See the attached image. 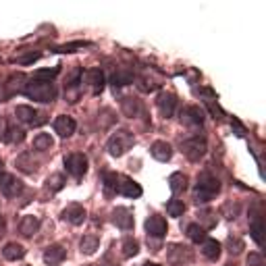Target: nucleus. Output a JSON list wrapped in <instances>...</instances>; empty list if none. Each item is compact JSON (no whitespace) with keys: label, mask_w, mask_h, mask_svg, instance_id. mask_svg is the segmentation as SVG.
Listing matches in <instances>:
<instances>
[{"label":"nucleus","mask_w":266,"mask_h":266,"mask_svg":"<svg viewBox=\"0 0 266 266\" xmlns=\"http://www.w3.org/2000/svg\"><path fill=\"white\" fill-rule=\"evenodd\" d=\"M113 223H115L119 229H123V231H131L135 221H133V215H131L129 208L119 206V208L113 210Z\"/></svg>","instance_id":"obj_12"},{"label":"nucleus","mask_w":266,"mask_h":266,"mask_svg":"<svg viewBox=\"0 0 266 266\" xmlns=\"http://www.w3.org/2000/svg\"><path fill=\"white\" fill-rule=\"evenodd\" d=\"M40 59V55H27V57H21V59H17V63L19 65H31Z\"/></svg>","instance_id":"obj_37"},{"label":"nucleus","mask_w":266,"mask_h":266,"mask_svg":"<svg viewBox=\"0 0 266 266\" xmlns=\"http://www.w3.org/2000/svg\"><path fill=\"white\" fill-rule=\"evenodd\" d=\"M204 119H206V113L200 109V106H187V109H183V113H181V121L185 125H202Z\"/></svg>","instance_id":"obj_14"},{"label":"nucleus","mask_w":266,"mask_h":266,"mask_svg":"<svg viewBox=\"0 0 266 266\" xmlns=\"http://www.w3.org/2000/svg\"><path fill=\"white\" fill-rule=\"evenodd\" d=\"M79 247H81V254L92 256V254H96V250L100 247V237H98V235H85V237L81 239Z\"/></svg>","instance_id":"obj_22"},{"label":"nucleus","mask_w":266,"mask_h":266,"mask_svg":"<svg viewBox=\"0 0 266 266\" xmlns=\"http://www.w3.org/2000/svg\"><path fill=\"white\" fill-rule=\"evenodd\" d=\"M65 169L71 177H75V179H81V177L87 173V158L85 154L81 152H73L65 156Z\"/></svg>","instance_id":"obj_5"},{"label":"nucleus","mask_w":266,"mask_h":266,"mask_svg":"<svg viewBox=\"0 0 266 266\" xmlns=\"http://www.w3.org/2000/svg\"><path fill=\"white\" fill-rule=\"evenodd\" d=\"M25 185L21 179H17L11 173H0V191L5 193L7 198H17L19 193H23Z\"/></svg>","instance_id":"obj_6"},{"label":"nucleus","mask_w":266,"mask_h":266,"mask_svg":"<svg viewBox=\"0 0 266 266\" xmlns=\"http://www.w3.org/2000/svg\"><path fill=\"white\" fill-rule=\"evenodd\" d=\"M187 183H189V179L185 173H173L169 177V187L173 193H183L187 189Z\"/></svg>","instance_id":"obj_21"},{"label":"nucleus","mask_w":266,"mask_h":266,"mask_svg":"<svg viewBox=\"0 0 266 266\" xmlns=\"http://www.w3.org/2000/svg\"><path fill=\"white\" fill-rule=\"evenodd\" d=\"M250 233H252V239L262 247L264 239H262V219H260V215L254 217V223H252V227H250Z\"/></svg>","instance_id":"obj_32"},{"label":"nucleus","mask_w":266,"mask_h":266,"mask_svg":"<svg viewBox=\"0 0 266 266\" xmlns=\"http://www.w3.org/2000/svg\"><path fill=\"white\" fill-rule=\"evenodd\" d=\"M23 139H25V131L23 129H9L5 141H11V144H15V141H23Z\"/></svg>","instance_id":"obj_35"},{"label":"nucleus","mask_w":266,"mask_h":266,"mask_svg":"<svg viewBox=\"0 0 266 266\" xmlns=\"http://www.w3.org/2000/svg\"><path fill=\"white\" fill-rule=\"evenodd\" d=\"M75 129H77V123L71 119V117H67V115H61L57 121H55V131L61 135V137H71L75 133Z\"/></svg>","instance_id":"obj_15"},{"label":"nucleus","mask_w":266,"mask_h":266,"mask_svg":"<svg viewBox=\"0 0 266 266\" xmlns=\"http://www.w3.org/2000/svg\"><path fill=\"white\" fill-rule=\"evenodd\" d=\"M185 233H187V237H189L191 241H196V243H200V241H204V239H206V231H204V227H202V225H198V223L187 225Z\"/></svg>","instance_id":"obj_27"},{"label":"nucleus","mask_w":266,"mask_h":266,"mask_svg":"<svg viewBox=\"0 0 266 266\" xmlns=\"http://www.w3.org/2000/svg\"><path fill=\"white\" fill-rule=\"evenodd\" d=\"M156 106L165 119H171L175 115V109H177V96L171 92H161L156 98Z\"/></svg>","instance_id":"obj_11"},{"label":"nucleus","mask_w":266,"mask_h":266,"mask_svg":"<svg viewBox=\"0 0 266 266\" xmlns=\"http://www.w3.org/2000/svg\"><path fill=\"white\" fill-rule=\"evenodd\" d=\"M146 233L150 235V237H154V239H163L167 233H169V225H167V221L163 219V217H158V215H150L148 219H146Z\"/></svg>","instance_id":"obj_10"},{"label":"nucleus","mask_w":266,"mask_h":266,"mask_svg":"<svg viewBox=\"0 0 266 266\" xmlns=\"http://www.w3.org/2000/svg\"><path fill=\"white\" fill-rule=\"evenodd\" d=\"M202 221L206 223V227H204V231H206V229H212V227H215L217 225V219H210V217H215V215H212V212H202Z\"/></svg>","instance_id":"obj_36"},{"label":"nucleus","mask_w":266,"mask_h":266,"mask_svg":"<svg viewBox=\"0 0 266 266\" xmlns=\"http://www.w3.org/2000/svg\"><path fill=\"white\" fill-rule=\"evenodd\" d=\"M121 179H123V175H119V173H104V187L109 191H117L119 193Z\"/></svg>","instance_id":"obj_31"},{"label":"nucleus","mask_w":266,"mask_h":266,"mask_svg":"<svg viewBox=\"0 0 266 266\" xmlns=\"http://www.w3.org/2000/svg\"><path fill=\"white\" fill-rule=\"evenodd\" d=\"M65 183H67L65 175L55 173V175H50L48 179H46V189H50V191H61L65 187Z\"/></svg>","instance_id":"obj_28"},{"label":"nucleus","mask_w":266,"mask_h":266,"mask_svg":"<svg viewBox=\"0 0 266 266\" xmlns=\"http://www.w3.org/2000/svg\"><path fill=\"white\" fill-rule=\"evenodd\" d=\"M40 219L38 217H33V215H25L23 219H21V223H19V233L23 235V237H33L35 233L40 231Z\"/></svg>","instance_id":"obj_16"},{"label":"nucleus","mask_w":266,"mask_h":266,"mask_svg":"<svg viewBox=\"0 0 266 266\" xmlns=\"http://www.w3.org/2000/svg\"><path fill=\"white\" fill-rule=\"evenodd\" d=\"M61 73V67H52V69H38L33 73V81H52L57 75Z\"/></svg>","instance_id":"obj_26"},{"label":"nucleus","mask_w":266,"mask_h":266,"mask_svg":"<svg viewBox=\"0 0 266 266\" xmlns=\"http://www.w3.org/2000/svg\"><path fill=\"white\" fill-rule=\"evenodd\" d=\"M111 83L115 85V87H123V85H129V83H133V73L131 71H115L113 73V77H111Z\"/></svg>","instance_id":"obj_24"},{"label":"nucleus","mask_w":266,"mask_h":266,"mask_svg":"<svg viewBox=\"0 0 266 266\" xmlns=\"http://www.w3.org/2000/svg\"><path fill=\"white\" fill-rule=\"evenodd\" d=\"M87 46H92L90 42H69V44H63V46H57L52 48V52H57V55H63V52H77V50H83Z\"/></svg>","instance_id":"obj_30"},{"label":"nucleus","mask_w":266,"mask_h":266,"mask_svg":"<svg viewBox=\"0 0 266 266\" xmlns=\"http://www.w3.org/2000/svg\"><path fill=\"white\" fill-rule=\"evenodd\" d=\"M133 144H135L133 133H131V131H127V129H119L117 133H113V135H111L109 144H106V150H109V154H111V156L121 158V156L125 154L127 150H131V146H133Z\"/></svg>","instance_id":"obj_3"},{"label":"nucleus","mask_w":266,"mask_h":266,"mask_svg":"<svg viewBox=\"0 0 266 266\" xmlns=\"http://www.w3.org/2000/svg\"><path fill=\"white\" fill-rule=\"evenodd\" d=\"M81 83H85L87 87H90V92L94 96L102 94L104 90V73H102V69H87L85 73H81Z\"/></svg>","instance_id":"obj_8"},{"label":"nucleus","mask_w":266,"mask_h":266,"mask_svg":"<svg viewBox=\"0 0 266 266\" xmlns=\"http://www.w3.org/2000/svg\"><path fill=\"white\" fill-rule=\"evenodd\" d=\"M27 254V250L21 245V243H17V241H11L5 245V250H3V256L9 260V262H17V260H23Z\"/></svg>","instance_id":"obj_20"},{"label":"nucleus","mask_w":266,"mask_h":266,"mask_svg":"<svg viewBox=\"0 0 266 266\" xmlns=\"http://www.w3.org/2000/svg\"><path fill=\"white\" fill-rule=\"evenodd\" d=\"M231 125L235 127V135H239V137H243V135H245V127L241 125V123H239L237 119H233V121H231Z\"/></svg>","instance_id":"obj_38"},{"label":"nucleus","mask_w":266,"mask_h":266,"mask_svg":"<svg viewBox=\"0 0 266 266\" xmlns=\"http://www.w3.org/2000/svg\"><path fill=\"white\" fill-rule=\"evenodd\" d=\"M121 250H123V256H125V258H133V256H137V254H139V243H137V239L127 237L125 241H123Z\"/></svg>","instance_id":"obj_29"},{"label":"nucleus","mask_w":266,"mask_h":266,"mask_svg":"<svg viewBox=\"0 0 266 266\" xmlns=\"http://www.w3.org/2000/svg\"><path fill=\"white\" fill-rule=\"evenodd\" d=\"M227 247H229V252H231V254H239L243 250V241L239 237H229L227 239Z\"/></svg>","instance_id":"obj_34"},{"label":"nucleus","mask_w":266,"mask_h":266,"mask_svg":"<svg viewBox=\"0 0 266 266\" xmlns=\"http://www.w3.org/2000/svg\"><path fill=\"white\" fill-rule=\"evenodd\" d=\"M144 266H161V264H156V262H146Z\"/></svg>","instance_id":"obj_42"},{"label":"nucleus","mask_w":266,"mask_h":266,"mask_svg":"<svg viewBox=\"0 0 266 266\" xmlns=\"http://www.w3.org/2000/svg\"><path fill=\"white\" fill-rule=\"evenodd\" d=\"M7 131H9V125H7V121L5 119H0V139H7Z\"/></svg>","instance_id":"obj_40"},{"label":"nucleus","mask_w":266,"mask_h":266,"mask_svg":"<svg viewBox=\"0 0 266 266\" xmlns=\"http://www.w3.org/2000/svg\"><path fill=\"white\" fill-rule=\"evenodd\" d=\"M52 146H55V139L50 137V133H38V135L33 137V148L38 150V152H46Z\"/></svg>","instance_id":"obj_25"},{"label":"nucleus","mask_w":266,"mask_h":266,"mask_svg":"<svg viewBox=\"0 0 266 266\" xmlns=\"http://www.w3.org/2000/svg\"><path fill=\"white\" fill-rule=\"evenodd\" d=\"M219 191H221V181L215 175L204 171L198 175V183H196V189H193V200L198 204H206L215 198Z\"/></svg>","instance_id":"obj_1"},{"label":"nucleus","mask_w":266,"mask_h":266,"mask_svg":"<svg viewBox=\"0 0 266 266\" xmlns=\"http://www.w3.org/2000/svg\"><path fill=\"white\" fill-rule=\"evenodd\" d=\"M15 115H17V119H19V121L29 123V125H33V127H40V125H44V123L48 121L44 113H38L35 109H31V106H25V104L17 106Z\"/></svg>","instance_id":"obj_7"},{"label":"nucleus","mask_w":266,"mask_h":266,"mask_svg":"<svg viewBox=\"0 0 266 266\" xmlns=\"http://www.w3.org/2000/svg\"><path fill=\"white\" fill-rule=\"evenodd\" d=\"M200 252H202V256L208 258V260H219V258H221V252H223V245H221L217 239H208V237H206V239L202 241Z\"/></svg>","instance_id":"obj_18"},{"label":"nucleus","mask_w":266,"mask_h":266,"mask_svg":"<svg viewBox=\"0 0 266 266\" xmlns=\"http://www.w3.org/2000/svg\"><path fill=\"white\" fill-rule=\"evenodd\" d=\"M0 167H3V158H0Z\"/></svg>","instance_id":"obj_43"},{"label":"nucleus","mask_w":266,"mask_h":266,"mask_svg":"<svg viewBox=\"0 0 266 266\" xmlns=\"http://www.w3.org/2000/svg\"><path fill=\"white\" fill-rule=\"evenodd\" d=\"M121 109H123V115L129 117V119H133V117L139 115V100H137V98H131V96L123 98Z\"/></svg>","instance_id":"obj_23"},{"label":"nucleus","mask_w":266,"mask_h":266,"mask_svg":"<svg viewBox=\"0 0 266 266\" xmlns=\"http://www.w3.org/2000/svg\"><path fill=\"white\" fill-rule=\"evenodd\" d=\"M247 264H250V266H262V256L260 254H250V258H247Z\"/></svg>","instance_id":"obj_39"},{"label":"nucleus","mask_w":266,"mask_h":266,"mask_svg":"<svg viewBox=\"0 0 266 266\" xmlns=\"http://www.w3.org/2000/svg\"><path fill=\"white\" fill-rule=\"evenodd\" d=\"M67 258V250L61 243H52L44 250V262L46 264H59Z\"/></svg>","instance_id":"obj_17"},{"label":"nucleus","mask_w":266,"mask_h":266,"mask_svg":"<svg viewBox=\"0 0 266 266\" xmlns=\"http://www.w3.org/2000/svg\"><path fill=\"white\" fill-rule=\"evenodd\" d=\"M119 193H121V196H125V198H139L141 196V187H139V183H135L133 179H129V177L123 175L121 185H119Z\"/></svg>","instance_id":"obj_19"},{"label":"nucleus","mask_w":266,"mask_h":266,"mask_svg":"<svg viewBox=\"0 0 266 266\" xmlns=\"http://www.w3.org/2000/svg\"><path fill=\"white\" fill-rule=\"evenodd\" d=\"M7 233V221H5V217L0 215V237H3Z\"/></svg>","instance_id":"obj_41"},{"label":"nucleus","mask_w":266,"mask_h":266,"mask_svg":"<svg viewBox=\"0 0 266 266\" xmlns=\"http://www.w3.org/2000/svg\"><path fill=\"white\" fill-rule=\"evenodd\" d=\"M206 150H208V144H206L204 137H191V139H185L181 144V152L191 163H200L206 154Z\"/></svg>","instance_id":"obj_4"},{"label":"nucleus","mask_w":266,"mask_h":266,"mask_svg":"<svg viewBox=\"0 0 266 266\" xmlns=\"http://www.w3.org/2000/svg\"><path fill=\"white\" fill-rule=\"evenodd\" d=\"M167 212H169V217H183V212H185V204L181 200H169L167 204Z\"/></svg>","instance_id":"obj_33"},{"label":"nucleus","mask_w":266,"mask_h":266,"mask_svg":"<svg viewBox=\"0 0 266 266\" xmlns=\"http://www.w3.org/2000/svg\"><path fill=\"white\" fill-rule=\"evenodd\" d=\"M150 154L156 158V161H161V163H169L171 158H173V146L169 144V141L158 139V141H154V144H152Z\"/></svg>","instance_id":"obj_13"},{"label":"nucleus","mask_w":266,"mask_h":266,"mask_svg":"<svg viewBox=\"0 0 266 266\" xmlns=\"http://www.w3.org/2000/svg\"><path fill=\"white\" fill-rule=\"evenodd\" d=\"M61 219H63L65 223H69V225L77 227V225H83V223H85L87 210H85L81 204H69V206L61 212Z\"/></svg>","instance_id":"obj_9"},{"label":"nucleus","mask_w":266,"mask_h":266,"mask_svg":"<svg viewBox=\"0 0 266 266\" xmlns=\"http://www.w3.org/2000/svg\"><path fill=\"white\" fill-rule=\"evenodd\" d=\"M23 94L35 102H55L59 96V90L55 83L48 81H31L23 87Z\"/></svg>","instance_id":"obj_2"}]
</instances>
